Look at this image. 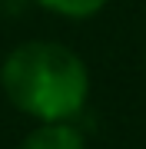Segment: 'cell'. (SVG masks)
<instances>
[{
  "instance_id": "6da1fadb",
  "label": "cell",
  "mask_w": 146,
  "mask_h": 149,
  "mask_svg": "<svg viewBox=\"0 0 146 149\" xmlns=\"http://www.w3.org/2000/svg\"><path fill=\"white\" fill-rule=\"evenodd\" d=\"M0 86L20 113L40 123H70L87 106V63L63 43L30 40L10 50L0 66Z\"/></svg>"
},
{
  "instance_id": "7a4b0ae2",
  "label": "cell",
  "mask_w": 146,
  "mask_h": 149,
  "mask_svg": "<svg viewBox=\"0 0 146 149\" xmlns=\"http://www.w3.org/2000/svg\"><path fill=\"white\" fill-rule=\"evenodd\" d=\"M20 149H87V139L73 123H40Z\"/></svg>"
},
{
  "instance_id": "3957f363",
  "label": "cell",
  "mask_w": 146,
  "mask_h": 149,
  "mask_svg": "<svg viewBox=\"0 0 146 149\" xmlns=\"http://www.w3.org/2000/svg\"><path fill=\"white\" fill-rule=\"evenodd\" d=\"M37 3L57 17H66V20H87L106 7V0H37Z\"/></svg>"
}]
</instances>
